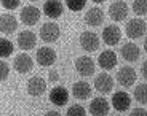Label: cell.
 <instances>
[{"label": "cell", "instance_id": "obj_1", "mask_svg": "<svg viewBox=\"0 0 147 116\" xmlns=\"http://www.w3.org/2000/svg\"><path fill=\"white\" fill-rule=\"evenodd\" d=\"M125 32L129 40H138L142 35H146V22L139 18L129 19L125 25Z\"/></svg>", "mask_w": 147, "mask_h": 116}, {"label": "cell", "instance_id": "obj_2", "mask_svg": "<svg viewBox=\"0 0 147 116\" xmlns=\"http://www.w3.org/2000/svg\"><path fill=\"white\" fill-rule=\"evenodd\" d=\"M56 59H58V54H56V51L53 48L43 46V48H38L35 53V61L38 62L40 67H51L56 62Z\"/></svg>", "mask_w": 147, "mask_h": 116}, {"label": "cell", "instance_id": "obj_3", "mask_svg": "<svg viewBox=\"0 0 147 116\" xmlns=\"http://www.w3.org/2000/svg\"><path fill=\"white\" fill-rule=\"evenodd\" d=\"M61 35V29L56 22H45L40 27V37L45 43H55L59 40Z\"/></svg>", "mask_w": 147, "mask_h": 116}, {"label": "cell", "instance_id": "obj_4", "mask_svg": "<svg viewBox=\"0 0 147 116\" xmlns=\"http://www.w3.org/2000/svg\"><path fill=\"white\" fill-rule=\"evenodd\" d=\"M136 80H138V73H136V70L133 69V67H129V65H125V67H121L120 70H118V73H117V81H118V84L120 86H123V87H131L133 84L136 83Z\"/></svg>", "mask_w": 147, "mask_h": 116}, {"label": "cell", "instance_id": "obj_5", "mask_svg": "<svg viewBox=\"0 0 147 116\" xmlns=\"http://www.w3.org/2000/svg\"><path fill=\"white\" fill-rule=\"evenodd\" d=\"M40 16H42L40 10L37 7H34V5H26L21 10V13H19V19H21L22 24L26 25H35L40 21Z\"/></svg>", "mask_w": 147, "mask_h": 116}, {"label": "cell", "instance_id": "obj_6", "mask_svg": "<svg viewBox=\"0 0 147 116\" xmlns=\"http://www.w3.org/2000/svg\"><path fill=\"white\" fill-rule=\"evenodd\" d=\"M128 11H129V8L126 2H112L109 5V16L115 22L125 21L126 16H128Z\"/></svg>", "mask_w": 147, "mask_h": 116}, {"label": "cell", "instance_id": "obj_7", "mask_svg": "<svg viewBox=\"0 0 147 116\" xmlns=\"http://www.w3.org/2000/svg\"><path fill=\"white\" fill-rule=\"evenodd\" d=\"M99 43H101L99 37L96 35L94 32H91V30H85L80 35V46L83 48L86 53H94V51H98Z\"/></svg>", "mask_w": 147, "mask_h": 116}, {"label": "cell", "instance_id": "obj_8", "mask_svg": "<svg viewBox=\"0 0 147 116\" xmlns=\"http://www.w3.org/2000/svg\"><path fill=\"white\" fill-rule=\"evenodd\" d=\"M96 64L90 56H80L75 59V70L80 73L82 76H91L94 73Z\"/></svg>", "mask_w": 147, "mask_h": 116}, {"label": "cell", "instance_id": "obj_9", "mask_svg": "<svg viewBox=\"0 0 147 116\" xmlns=\"http://www.w3.org/2000/svg\"><path fill=\"white\" fill-rule=\"evenodd\" d=\"M102 40L106 45L109 46H115L118 45V41L121 40V30L118 25L115 24H110V25H106L102 29Z\"/></svg>", "mask_w": 147, "mask_h": 116}, {"label": "cell", "instance_id": "obj_10", "mask_svg": "<svg viewBox=\"0 0 147 116\" xmlns=\"http://www.w3.org/2000/svg\"><path fill=\"white\" fill-rule=\"evenodd\" d=\"M112 107H114L117 111H126L131 107V97L126 91H118L114 92L112 95Z\"/></svg>", "mask_w": 147, "mask_h": 116}, {"label": "cell", "instance_id": "obj_11", "mask_svg": "<svg viewBox=\"0 0 147 116\" xmlns=\"http://www.w3.org/2000/svg\"><path fill=\"white\" fill-rule=\"evenodd\" d=\"M94 87L101 94H109L114 89V78L109 73H99L94 78Z\"/></svg>", "mask_w": 147, "mask_h": 116}, {"label": "cell", "instance_id": "obj_12", "mask_svg": "<svg viewBox=\"0 0 147 116\" xmlns=\"http://www.w3.org/2000/svg\"><path fill=\"white\" fill-rule=\"evenodd\" d=\"M47 91V81L42 76H32L27 81V94L32 97H40Z\"/></svg>", "mask_w": 147, "mask_h": 116}, {"label": "cell", "instance_id": "obj_13", "mask_svg": "<svg viewBox=\"0 0 147 116\" xmlns=\"http://www.w3.org/2000/svg\"><path fill=\"white\" fill-rule=\"evenodd\" d=\"M88 110L93 116H106L110 110V103L104 97H94L90 102Z\"/></svg>", "mask_w": 147, "mask_h": 116}, {"label": "cell", "instance_id": "obj_14", "mask_svg": "<svg viewBox=\"0 0 147 116\" xmlns=\"http://www.w3.org/2000/svg\"><path fill=\"white\" fill-rule=\"evenodd\" d=\"M43 13H45V16L50 18V19L61 18L63 13H64V3H63V2H58V0L45 2V3H43Z\"/></svg>", "mask_w": 147, "mask_h": 116}, {"label": "cell", "instance_id": "obj_15", "mask_svg": "<svg viewBox=\"0 0 147 116\" xmlns=\"http://www.w3.org/2000/svg\"><path fill=\"white\" fill-rule=\"evenodd\" d=\"M13 65H15V70L18 73H29L30 70L34 69V61L32 57H30L29 54H26V53H21V54H18L15 57V62H13Z\"/></svg>", "mask_w": 147, "mask_h": 116}, {"label": "cell", "instance_id": "obj_16", "mask_svg": "<svg viewBox=\"0 0 147 116\" xmlns=\"http://www.w3.org/2000/svg\"><path fill=\"white\" fill-rule=\"evenodd\" d=\"M18 29V19L16 16L10 15V13H5V15L0 16V32L5 33V35H11L15 33Z\"/></svg>", "mask_w": 147, "mask_h": 116}, {"label": "cell", "instance_id": "obj_17", "mask_svg": "<svg viewBox=\"0 0 147 116\" xmlns=\"http://www.w3.org/2000/svg\"><path fill=\"white\" fill-rule=\"evenodd\" d=\"M98 65L101 67L102 70H112L117 67V54H115L112 49H106L102 51L98 57Z\"/></svg>", "mask_w": 147, "mask_h": 116}, {"label": "cell", "instance_id": "obj_18", "mask_svg": "<svg viewBox=\"0 0 147 116\" xmlns=\"http://www.w3.org/2000/svg\"><path fill=\"white\" fill-rule=\"evenodd\" d=\"M37 45V35L30 30H22L18 35V46L22 51H30Z\"/></svg>", "mask_w": 147, "mask_h": 116}, {"label": "cell", "instance_id": "obj_19", "mask_svg": "<svg viewBox=\"0 0 147 116\" xmlns=\"http://www.w3.org/2000/svg\"><path fill=\"white\" fill-rule=\"evenodd\" d=\"M67 100H69V92H67L66 87L63 86H56L50 91V102L55 103L56 107H64L67 105Z\"/></svg>", "mask_w": 147, "mask_h": 116}, {"label": "cell", "instance_id": "obj_20", "mask_svg": "<svg viewBox=\"0 0 147 116\" xmlns=\"http://www.w3.org/2000/svg\"><path fill=\"white\" fill-rule=\"evenodd\" d=\"M120 54L126 62H136L138 59L141 57V49H139V46H138L136 43L128 41V43H125L123 46H121Z\"/></svg>", "mask_w": 147, "mask_h": 116}, {"label": "cell", "instance_id": "obj_21", "mask_svg": "<svg viewBox=\"0 0 147 116\" xmlns=\"http://www.w3.org/2000/svg\"><path fill=\"white\" fill-rule=\"evenodd\" d=\"M104 18H106L104 11L101 10L99 7H93V8H90V10L86 11V15H85V22H86L88 25H91V27H98V25H101L104 22Z\"/></svg>", "mask_w": 147, "mask_h": 116}, {"label": "cell", "instance_id": "obj_22", "mask_svg": "<svg viewBox=\"0 0 147 116\" xmlns=\"http://www.w3.org/2000/svg\"><path fill=\"white\" fill-rule=\"evenodd\" d=\"M72 95L78 100H86L91 97V86L86 81H77L72 86Z\"/></svg>", "mask_w": 147, "mask_h": 116}, {"label": "cell", "instance_id": "obj_23", "mask_svg": "<svg viewBox=\"0 0 147 116\" xmlns=\"http://www.w3.org/2000/svg\"><path fill=\"white\" fill-rule=\"evenodd\" d=\"M13 51H15V45L13 41H10L8 38H0V59H7L13 54Z\"/></svg>", "mask_w": 147, "mask_h": 116}, {"label": "cell", "instance_id": "obj_24", "mask_svg": "<svg viewBox=\"0 0 147 116\" xmlns=\"http://www.w3.org/2000/svg\"><path fill=\"white\" fill-rule=\"evenodd\" d=\"M146 83H141L134 87V99L139 102L141 105H146L147 103V92H146Z\"/></svg>", "mask_w": 147, "mask_h": 116}, {"label": "cell", "instance_id": "obj_25", "mask_svg": "<svg viewBox=\"0 0 147 116\" xmlns=\"http://www.w3.org/2000/svg\"><path fill=\"white\" fill-rule=\"evenodd\" d=\"M131 10L134 11L138 16H146L147 3H146V2H142V0H136V2H133V3H131Z\"/></svg>", "mask_w": 147, "mask_h": 116}, {"label": "cell", "instance_id": "obj_26", "mask_svg": "<svg viewBox=\"0 0 147 116\" xmlns=\"http://www.w3.org/2000/svg\"><path fill=\"white\" fill-rule=\"evenodd\" d=\"M66 116H86V110L80 105V103H75V105H70L67 108Z\"/></svg>", "mask_w": 147, "mask_h": 116}, {"label": "cell", "instance_id": "obj_27", "mask_svg": "<svg viewBox=\"0 0 147 116\" xmlns=\"http://www.w3.org/2000/svg\"><path fill=\"white\" fill-rule=\"evenodd\" d=\"M85 5H86V2L85 0H78V2H74V0H69L67 2V8H69L70 11H74V13H77V11L83 10Z\"/></svg>", "mask_w": 147, "mask_h": 116}, {"label": "cell", "instance_id": "obj_28", "mask_svg": "<svg viewBox=\"0 0 147 116\" xmlns=\"http://www.w3.org/2000/svg\"><path fill=\"white\" fill-rule=\"evenodd\" d=\"M10 75V65L5 61H0V81H5Z\"/></svg>", "mask_w": 147, "mask_h": 116}, {"label": "cell", "instance_id": "obj_29", "mask_svg": "<svg viewBox=\"0 0 147 116\" xmlns=\"http://www.w3.org/2000/svg\"><path fill=\"white\" fill-rule=\"evenodd\" d=\"M2 7H3L5 10H16V8L19 7V2H18V0H15V2H8V0H3V2H2Z\"/></svg>", "mask_w": 147, "mask_h": 116}, {"label": "cell", "instance_id": "obj_30", "mask_svg": "<svg viewBox=\"0 0 147 116\" xmlns=\"http://www.w3.org/2000/svg\"><path fill=\"white\" fill-rule=\"evenodd\" d=\"M48 80L51 81V83H56V81L59 80L58 72H56V70H50V72H48Z\"/></svg>", "mask_w": 147, "mask_h": 116}, {"label": "cell", "instance_id": "obj_31", "mask_svg": "<svg viewBox=\"0 0 147 116\" xmlns=\"http://www.w3.org/2000/svg\"><path fill=\"white\" fill-rule=\"evenodd\" d=\"M129 116H146V110L144 108H133Z\"/></svg>", "mask_w": 147, "mask_h": 116}, {"label": "cell", "instance_id": "obj_32", "mask_svg": "<svg viewBox=\"0 0 147 116\" xmlns=\"http://www.w3.org/2000/svg\"><path fill=\"white\" fill-rule=\"evenodd\" d=\"M141 75H142V78L146 80V76H147V65H146V61H144V64L141 65Z\"/></svg>", "mask_w": 147, "mask_h": 116}, {"label": "cell", "instance_id": "obj_33", "mask_svg": "<svg viewBox=\"0 0 147 116\" xmlns=\"http://www.w3.org/2000/svg\"><path fill=\"white\" fill-rule=\"evenodd\" d=\"M45 116H63L59 111H48V113H45Z\"/></svg>", "mask_w": 147, "mask_h": 116}, {"label": "cell", "instance_id": "obj_34", "mask_svg": "<svg viewBox=\"0 0 147 116\" xmlns=\"http://www.w3.org/2000/svg\"><path fill=\"white\" fill-rule=\"evenodd\" d=\"M117 116H118V115H117Z\"/></svg>", "mask_w": 147, "mask_h": 116}]
</instances>
